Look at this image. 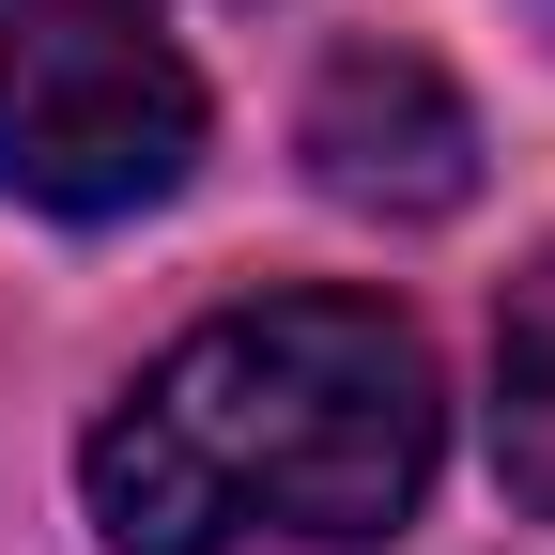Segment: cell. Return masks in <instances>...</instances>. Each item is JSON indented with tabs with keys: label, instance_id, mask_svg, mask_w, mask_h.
<instances>
[{
	"label": "cell",
	"instance_id": "cell-1",
	"mask_svg": "<svg viewBox=\"0 0 555 555\" xmlns=\"http://www.w3.org/2000/svg\"><path fill=\"white\" fill-rule=\"evenodd\" d=\"M433 448H448L433 339L386 294H262V309L185 324L93 416L78 494L108 555H247V540L356 555L416 525Z\"/></svg>",
	"mask_w": 555,
	"mask_h": 555
},
{
	"label": "cell",
	"instance_id": "cell-2",
	"mask_svg": "<svg viewBox=\"0 0 555 555\" xmlns=\"http://www.w3.org/2000/svg\"><path fill=\"white\" fill-rule=\"evenodd\" d=\"M201 170V78L155 0H0V201L139 217Z\"/></svg>",
	"mask_w": 555,
	"mask_h": 555
},
{
	"label": "cell",
	"instance_id": "cell-3",
	"mask_svg": "<svg viewBox=\"0 0 555 555\" xmlns=\"http://www.w3.org/2000/svg\"><path fill=\"white\" fill-rule=\"evenodd\" d=\"M294 155L324 201H356V217H463L478 201V108L433 78L416 47H339L309 108H294Z\"/></svg>",
	"mask_w": 555,
	"mask_h": 555
},
{
	"label": "cell",
	"instance_id": "cell-4",
	"mask_svg": "<svg viewBox=\"0 0 555 555\" xmlns=\"http://www.w3.org/2000/svg\"><path fill=\"white\" fill-rule=\"evenodd\" d=\"M494 478L555 525V247L509 278V309H494Z\"/></svg>",
	"mask_w": 555,
	"mask_h": 555
}]
</instances>
